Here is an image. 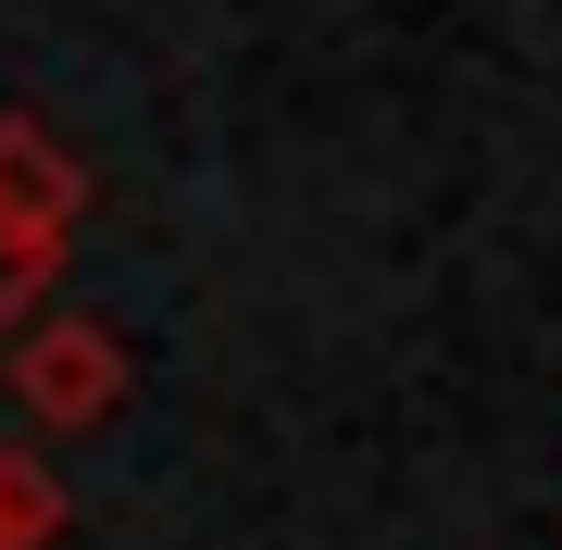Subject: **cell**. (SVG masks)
Returning <instances> with one entry per match:
<instances>
[{
  "label": "cell",
  "mask_w": 562,
  "mask_h": 550,
  "mask_svg": "<svg viewBox=\"0 0 562 550\" xmlns=\"http://www.w3.org/2000/svg\"><path fill=\"white\" fill-rule=\"evenodd\" d=\"M13 401L38 413L50 438H76V426H101V413H125V338L88 326V313L25 326V338H13Z\"/></svg>",
  "instance_id": "obj_1"
},
{
  "label": "cell",
  "mask_w": 562,
  "mask_h": 550,
  "mask_svg": "<svg viewBox=\"0 0 562 550\" xmlns=\"http://www.w3.org/2000/svg\"><path fill=\"white\" fill-rule=\"evenodd\" d=\"M76 213H88V176H76V150H63L38 113H0V225L76 238Z\"/></svg>",
  "instance_id": "obj_2"
},
{
  "label": "cell",
  "mask_w": 562,
  "mask_h": 550,
  "mask_svg": "<svg viewBox=\"0 0 562 550\" xmlns=\"http://www.w3.org/2000/svg\"><path fill=\"white\" fill-rule=\"evenodd\" d=\"M76 526V501H63L50 463H25V450H0V550H50Z\"/></svg>",
  "instance_id": "obj_3"
},
{
  "label": "cell",
  "mask_w": 562,
  "mask_h": 550,
  "mask_svg": "<svg viewBox=\"0 0 562 550\" xmlns=\"http://www.w3.org/2000/svg\"><path fill=\"white\" fill-rule=\"evenodd\" d=\"M50 276H63V238H38V225H0V326H38Z\"/></svg>",
  "instance_id": "obj_4"
}]
</instances>
